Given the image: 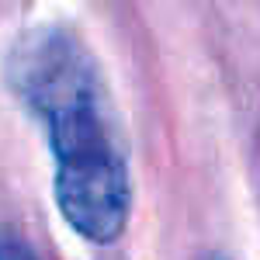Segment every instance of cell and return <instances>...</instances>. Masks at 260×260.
<instances>
[{
  "instance_id": "cell-1",
  "label": "cell",
  "mask_w": 260,
  "mask_h": 260,
  "mask_svg": "<svg viewBox=\"0 0 260 260\" xmlns=\"http://www.w3.org/2000/svg\"><path fill=\"white\" fill-rule=\"evenodd\" d=\"M4 77L49 136L62 219L98 246L115 243L132 215V177L111 90L90 49L62 24H39L11 45Z\"/></svg>"
},
{
  "instance_id": "cell-2",
  "label": "cell",
  "mask_w": 260,
  "mask_h": 260,
  "mask_svg": "<svg viewBox=\"0 0 260 260\" xmlns=\"http://www.w3.org/2000/svg\"><path fill=\"white\" fill-rule=\"evenodd\" d=\"M0 260H39V257H35V250L24 240L4 233V236H0Z\"/></svg>"
},
{
  "instance_id": "cell-3",
  "label": "cell",
  "mask_w": 260,
  "mask_h": 260,
  "mask_svg": "<svg viewBox=\"0 0 260 260\" xmlns=\"http://www.w3.org/2000/svg\"><path fill=\"white\" fill-rule=\"evenodd\" d=\"M205 260H229V257H222V253H212V257H205Z\"/></svg>"
}]
</instances>
